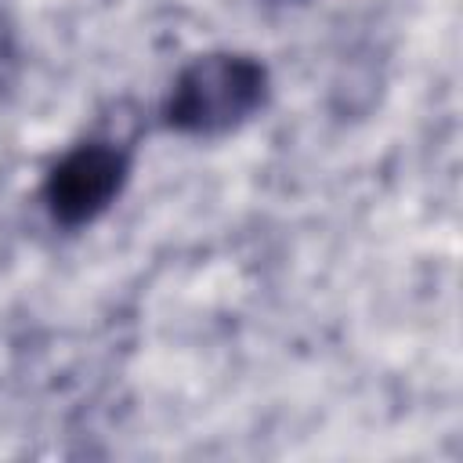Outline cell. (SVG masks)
Returning a JSON list of instances; mask_svg holds the SVG:
<instances>
[{
  "label": "cell",
  "instance_id": "obj_1",
  "mask_svg": "<svg viewBox=\"0 0 463 463\" xmlns=\"http://www.w3.org/2000/svg\"><path fill=\"white\" fill-rule=\"evenodd\" d=\"M268 101V69L250 54H203L181 69L163 105L181 134H224Z\"/></svg>",
  "mask_w": 463,
  "mask_h": 463
},
{
  "label": "cell",
  "instance_id": "obj_2",
  "mask_svg": "<svg viewBox=\"0 0 463 463\" xmlns=\"http://www.w3.org/2000/svg\"><path fill=\"white\" fill-rule=\"evenodd\" d=\"M127 174H130V159L123 148L109 141L76 145L51 166L43 181V203L51 217L65 228L90 224L116 203V195L127 184Z\"/></svg>",
  "mask_w": 463,
  "mask_h": 463
}]
</instances>
